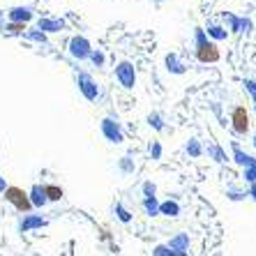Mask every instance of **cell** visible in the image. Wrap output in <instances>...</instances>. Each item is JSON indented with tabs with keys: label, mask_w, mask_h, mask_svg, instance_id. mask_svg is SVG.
Listing matches in <instances>:
<instances>
[{
	"label": "cell",
	"mask_w": 256,
	"mask_h": 256,
	"mask_svg": "<svg viewBox=\"0 0 256 256\" xmlns=\"http://www.w3.org/2000/svg\"><path fill=\"white\" fill-rule=\"evenodd\" d=\"M208 35L214 37V40H226V37H228V30L222 28V26H208Z\"/></svg>",
	"instance_id": "obj_12"
},
{
	"label": "cell",
	"mask_w": 256,
	"mask_h": 256,
	"mask_svg": "<svg viewBox=\"0 0 256 256\" xmlns=\"http://www.w3.org/2000/svg\"><path fill=\"white\" fill-rule=\"evenodd\" d=\"M254 148H256V136H254Z\"/></svg>",
	"instance_id": "obj_28"
},
{
	"label": "cell",
	"mask_w": 256,
	"mask_h": 256,
	"mask_svg": "<svg viewBox=\"0 0 256 256\" xmlns=\"http://www.w3.org/2000/svg\"><path fill=\"white\" fill-rule=\"evenodd\" d=\"M244 86H247V90H250L252 95H254V100H256V81H244Z\"/></svg>",
	"instance_id": "obj_25"
},
{
	"label": "cell",
	"mask_w": 256,
	"mask_h": 256,
	"mask_svg": "<svg viewBox=\"0 0 256 256\" xmlns=\"http://www.w3.org/2000/svg\"><path fill=\"white\" fill-rule=\"evenodd\" d=\"M78 86H81V90H84V95L88 97V100H97V97H100V90H97L95 81H92L88 74H81V76H78Z\"/></svg>",
	"instance_id": "obj_7"
},
{
	"label": "cell",
	"mask_w": 256,
	"mask_h": 256,
	"mask_svg": "<svg viewBox=\"0 0 256 256\" xmlns=\"http://www.w3.org/2000/svg\"><path fill=\"white\" fill-rule=\"evenodd\" d=\"M143 192H146V198L155 196V185H152V182H146V185H143Z\"/></svg>",
	"instance_id": "obj_23"
},
{
	"label": "cell",
	"mask_w": 256,
	"mask_h": 256,
	"mask_svg": "<svg viewBox=\"0 0 256 256\" xmlns=\"http://www.w3.org/2000/svg\"><path fill=\"white\" fill-rule=\"evenodd\" d=\"M5 198L12 203L16 210H21V212H28V210L32 208V203H30V198H28V192H24L21 187H16V185L7 187V190H5Z\"/></svg>",
	"instance_id": "obj_2"
},
{
	"label": "cell",
	"mask_w": 256,
	"mask_h": 256,
	"mask_svg": "<svg viewBox=\"0 0 256 256\" xmlns=\"http://www.w3.org/2000/svg\"><path fill=\"white\" fill-rule=\"evenodd\" d=\"M116 212H118L120 222H130V220H132V217H130V212H127V210L122 208V206H120V203H118V206H116Z\"/></svg>",
	"instance_id": "obj_20"
},
{
	"label": "cell",
	"mask_w": 256,
	"mask_h": 256,
	"mask_svg": "<svg viewBox=\"0 0 256 256\" xmlns=\"http://www.w3.org/2000/svg\"><path fill=\"white\" fill-rule=\"evenodd\" d=\"M12 18H30V10H12V14H10Z\"/></svg>",
	"instance_id": "obj_18"
},
{
	"label": "cell",
	"mask_w": 256,
	"mask_h": 256,
	"mask_svg": "<svg viewBox=\"0 0 256 256\" xmlns=\"http://www.w3.org/2000/svg\"><path fill=\"white\" fill-rule=\"evenodd\" d=\"M231 125L236 134H247L250 132L252 122H250V114L244 111V106H236L231 111Z\"/></svg>",
	"instance_id": "obj_4"
},
{
	"label": "cell",
	"mask_w": 256,
	"mask_h": 256,
	"mask_svg": "<svg viewBox=\"0 0 256 256\" xmlns=\"http://www.w3.org/2000/svg\"><path fill=\"white\" fill-rule=\"evenodd\" d=\"M116 78L120 81V86H122V88L132 90L134 86H136V70H134V65H132V62H127V60L118 62V67H116Z\"/></svg>",
	"instance_id": "obj_3"
},
{
	"label": "cell",
	"mask_w": 256,
	"mask_h": 256,
	"mask_svg": "<svg viewBox=\"0 0 256 256\" xmlns=\"http://www.w3.org/2000/svg\"><path fill=\"white\" fill-rule=\"evenodd\" d=\"M160 212L166 214V217H178V214H180V206L176 201H166V203H162V206H160Z\"/></svg>",
	"instance_id": "obj_9"
},
{
	"label": "cell",
	"mask_w": 256,
	"mask_h": 256,
	"mask_svg": "<svg viewBox=\"0 0 256 256\" xmlns=\"http://www.w3.org/2000/svg\"><path fill=\"white\" fill-rule=\"evenodd\" d=\"M44 224H46V222H44L42 217H28V220L21 224V228H24V231H28V228H35V226H44Z\"/></svg>",
	"instance_id": "obj_14"
},
{
	"label": "cell",
	"mask_w": 256,
	"mask_h": 256,
	"mask_svg": "<svg viewBox=\"0 0 256 256\" xmlns=\"http://www.w3.org/2000/svg\"><path fill=\"white\" fill-rule=\"evenodd\" d=\"M28 198H30L32 206H44V203H46V196H44V192H42V187L40 185L32 187V192L28 194Z\"/></svg>",
	"instance_id": "obj_10"
},
{
	"label": "cell",
	"mask_w": 256,
	"mask_h": 256,
	"mask_svg": "<svg viewBox=\"0 0 256 256\" xmlns=\"http://www.w3.org/2000/svg\"><path fill=\"white\" fill-rule=\"evenodd\" d=\"M102 132H104V136L108 138L111 143H122V130H120L118 122H114V120H104L102 122Z\"/></svg>",
	"instance_id": "obj_6"
},
{
	"label": "cell",
	"mask_w": 256,
	"mask_h": 256,
	"mask_svg": "<svg viewBox=\"0 0 256 256\" xmlns=\"http://www.w3.org/2000/svg\"><path fill=\"white\" fill-rule=\"evenodd\" d=\"M143 206H146V210H148L150 214H155L157 210H160V206H157V198H155V196L146 198V201H143Z\"/></svg>",
	"instance_id": "obj_15"
},
{
	"label": "cell",
	"mask_w": 256,
	"mask_h": 256,
	"mask_svg": "<svg viewBox=\"0 0 256 256\" xmlns=\"http://www.w3.org/2000/svg\"><path fill=\"white\" fill-rule=\"evenodd\" d=\"M150 155H152V160H160V155H162L160 143H152V146H150Z\"/></svg>",
	"instance_id": "obj_22"
},
{
	"label": "cell",
	"mask_w": 256,
	"mask_h": 256,
	"mask_svg": "<svg viewBox=\"0 0 256 256\" xmlns=\"http://www.w3.org/2000/svg\"><path fill=\"white\" fill-rule=\"evenodd\" d=\"M62 21H48V24H42V28H48V30H54V28H62Z\"/></svg>",
	"instance_id": "obj_24"
},
{
	"label": "cell",
	"mask_w": 256,
	"mask_h": 256,
	"mask_svg": "<svg viewBox=\"0 0 256 256\" xmlns=\"http://www.w3.org/2000/svg\"><path fill=\"white\" fill-rule=\"evenodd\" d=\"M166 65H168V72H176V74H182V65L178 62V56L171 54L166 56Z\"/></svg>",
	"instance_id": "obj_13"
},
{
	"label": "cell",
	"mask_w": 256,
	"mask_h": 256,
	"mask_svg": "<svg viewBox=\"0 0 256 256\" xmlns=\"http://www.w3.org/2000/svg\"><path fill=\"white\" fill-rule=\"evenodd\" d=\"M148 122H150V127H155V130H162V118L157 114H150L148 116Z\"/></svg>",
	"instance_id": "obj_19"
},
{
	"label": "cell",
	"mask_w": 256,
	"mask_h": 256,
	"mask_svg": "<svg viewBox=\"0 0 256 256\" xmlns=\"http://www.w3.org/2000/svg\"><path fill=\"white\" fill-rule=\"evenodd\" d=\"M252 196L256 198V182H254V185H252Z\"/></svg>",
	"instance_id": "obj_27"
},
{
	"label": "cell",
	"mask_w": 256,
	"mask_h": 256,
	"mask_svg": "<svg viewBox=\"0 0 256 256\" xmlns=\"http://www.w3.org/2000/svg\"><path fill=\"white\" fill-rule=\"evenodd\" d=\"M42 192H44V196H46V201H60L62 198V190L58 185H44Z\"/></svg>",
	"instance_id": "obj_8"
},
{
	"label": "cell",
	"mask_w": 256,
	"mask_h": 256,
	"mask_svg": "<svg viewBox=\"0 0 256 256\" xmlns=\"http://www.w3.org/2000/svg\"><path fill=\"white\" fill-rule=\"evenodd\" d=\"M70 54L74 56V58L84 60V58H90L92 48H90V42L86 40V37H72V42H70Z\"/></svg>",
	"instance_id": "obj_5"
},
{
	"label": "cell",
	"mask_w": 256,
	"mask_h": 256,
	"mask_svg": "<svg viewBox=\"0 0 256 256\" xmlns=\"http://www.w3.org/2000/svg\"><path fill=\"white\" fill-rule=\"evenodd\" d=\"M220 58L222 51L217 48V44L208 42L203 28H196V60L203 62V65H214V62H220Z\"/></svg>",
	"instance_id": "obj_1"
},
{
	"label": "cell",
	"mask_w": 256,
	"mask_h": 256,
	"mask_svg": "<svg viewBox=\"0 0 256 256\" xmlns=\"http://www.w3.org/2000/svg\"><path fill=\"white\" fill-rule=\"evenodd\" d=\"M244 178L250 180V182H256V162H252L250 166H247V173H244Z\"/></svg>",
	"instance_id": "obj_17"
},
{
	"label": "cell",
	"mask_w": 256,
	"mask_h": 256,
	"mask_svg": "<svg viewBox=\"0 0 256 256\" xmlns=\"http://www.w3.org/2000/svg\"><path fill=\"white\" fill-rule=\"evenodd\" d=\"M187 152H190V155H194V157L201 155V146H198L196 138H192V141L187 143Z\"/></svg>",
	"instance_id": "obj_16"
},
{
	"label": "cell",
	"mask_w": 256,
	"mask_h": 256,
	"mask_svg": "<svg viewBox=\"0 0 256 256\" xmlns=\"http://www.w3.org/2000/svg\"><path fill=\"white\" fill-rule=\"evenodd\" d=\"M233 155H236V162H238L240 166H244V168H247V166H250V164H252V162H254V157L244 155V152H242V150L238 148V146H236V148H233Z\"/></svg>",
	"instance_id": "obj_11"
},
{
	"label": "cell",
	"mask_w": 256,
	"mask_h": 256,
	"mask_svg": "<svg viewBox=\"0 0 256 256\" xmlns=\"http://www.w3.org/2000/svg\"><path fill=\"white\" fill-rule=\"evenodd\" d=\"M10 30H12V32H21V30H26V26H21V24H12V26H10Z\"/></svg>",
	"instance_id": "obj_26"
},
{
	"label": "cell",
	"mask_w": 256,
	"mask_h": 256,
	"mask_svg": "<svg viewBox=\"0 0 256 256\" xmlns=\"http://www.w3.org/2000/svg\"><path fill=\"white\" fill-rule=\"evenodd\" d=\"M90 58H92V62H95L97 67L104 65V54H102V51H92V54H90Z\"/></svg>",
	"instance_id": "obj_21"
}]
</instances>
